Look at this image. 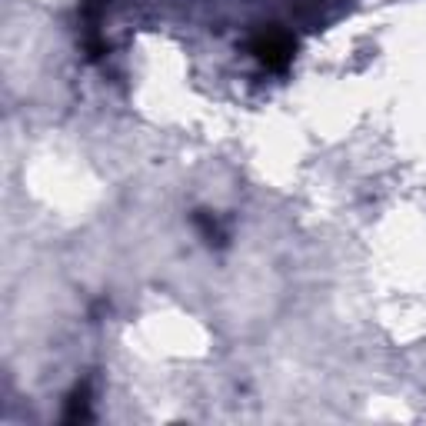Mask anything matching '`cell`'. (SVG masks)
Here are the masks:
<instances>
[{
    "instance_id": "1",
    "label": "cell",
    "mask_w": 426,
    "mask_h": 426,
    "mask_svg": "<svg viewBox=\"0 0 426 426\" xmlns=\"http://www.w3.org/2000/svg\"><path fill=\"white\" fill-rule=\"evenodd\" d=\"M256 54H260V61L267 63V67H283V63L290 61V40L270 34L256 44Z\"/></svg>"
}]
</instances>
